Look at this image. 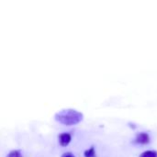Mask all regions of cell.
Masks as SVG:
<instances>
[{
  "label": "cell",
  "mask_w": 157,
  "mask_h": 157,
  "mask_svg": "<svg viewBox=\"0 0 157 157\" xmlns=\"http://www.w3.org/2000/svg\"><path fill=\"white\" fill-rule=\"evenodd\" d=\"M54 118L57 121H59L63 125L72 126V125L78 124L80 121H82L84 116L81 112L77 111L76 109H65L58 111L55 114Z\"/></svg>",
  "instance_id": "1"
},
{
  "label": "cell",
  "mask_w": 157,
  "mask_h": 157,
  "mask_svg": "<svg viewBox=\"0 0 157 157\" xmlns=\"http://www.w3.org/2000/svg\"><path fill=\"white\" fill-rule=\"evenodd\" d=\"M150 142V137L149 134L146 132H140L136 135L135 138V143L140 144H146Z\"/></svg>",
  "instance_id": "2"
},
{
  "label": "cell",
  "mask_w": 157,
  "mask_h": 157,
  "mask_svg": "<svg viewBox=\"0 0 157 157\" xmlns=\"http://www.w3.org/2000/svg\"><path fill=\"white\" fill-rule=\"evenodd\" d=\"M72 140V136L70 133L63 132L59 135V143L62 146H67Z\"/></svg>",
  "instance_id": "3"
},
{
  "label": "cell",
  "mask_w": 157,
  "mask_h": 157,
  "mask_svg": "<svg viewBox=\"0 0 157 157\" xmlns=\"http://www.w3.org/2000/svg\"><path fill=\"white\" fill-rule=\"evenodd\" d=\"M140 157H157V151H154V150L145 151L140 155Z\"/></svg>",
  "instance_id": "4"
},
{
  "label": "cell",
  "mask_w": 157,
  "mask_h": 157,
  "mask_svg": "<svg viewBox=\"0 0 157 157\" xmlns=\"http://www.w3.org/2000/svg\"><path fill=\"white\" fill-rule=\"evenodd\" d=\"M85 157H97L96 152H95V147L91 146L89 149L86 150L85 152Z\"/></svg>",
  "instance_id": "5"
},
{
  "label": "cell",
  "mask_w": 157,
  "mask_h": 157,
  "mask_svg": "<svg viewBox=\"0 0 157 157\" xmlns=\"http://www.w3.org/2000/svg\"><path fill=\"white\" fill-rule=\"evenodd\" d=\"M7 157H22V155H21L20 151H18V150H13V151H11L7 155Z\"/></svg>",
  "instance_id": "6"
},
{
  "label": "cell",
  "mask_w": 157,
  "mask_h": 157,
  "mask_svg": "<svg viewBox=\"0 0 157 157\" xmlns=\"http://www.w3.org/2000/svg\"><path fill=\"white\" fill-rule=\"evenodd\" d=\"M62 157H75V155L72 154V153H70V152H67V153H64Z\"/></svg>",
  "instance_id": "7"
}]
</instances>
